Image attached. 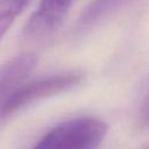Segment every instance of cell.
<instances>
[{
    "label": "cell",
    "instance_id": "cell-6",
    "mask_svg": "<svg viewBox=\"0 0 149 149\" xmlns=\"http://www.w3.org/2000/svg\"><path fill=\"white\" fill-rule=\"evenodd\" d=\"M30 0H0V41Z\"/></svg>",
    "mask_w": 149,
    "mask_h": 149
},
{
    "label": "cell",
    "instance_id": "cell-5",
    "mask_svg": "<svg viewBox=\"0 0 149 149\" xmlns=\"http://www.w3.org/2000/svg\"><path fill=\"white\" fill-rule=\"evenodd\" d=\"M130 0H92V2L83 10L79 16L77 28L79 31H84L102 20L111 16L113 13L122 8Z\"/></svg>",
    "mask_w": 149,
    "mask_h": 149
},
{
    "label": "cell",
    "instance_id": "cell-3",
    "mask_svg": "<svg viewBox=\"0 0 149 149\" xmlns=\"http://www.w3.org/2000/svg\"><path fill=\"white\" fill-rule=\"evenodd\" d=\"M73 0H41L36 10L23 27V37L28 41H43L61 26Z\"/></svg>",
    "mask_w": 149,
    "mask_h": 149
},
{
    "label": "cell",
    "instance_id": "cell-7",
    "mask_svg": "<svg viewBox=\"0 0 149 149\" xmlns=\"http://www.w3.org/2000/svg\"><path fill=\"white\" fill-rule=\"evenodd\" d=\"M142 121L146 126H149V94L144 101L143 112H142Z\"/></svg>",
    "mask_w": 149,
    "mask_h": 149
},
{
    "label": "cell",
    "instance_id": "cell-2",
    "mask_svg": "<svg viewBox=\"0 0 149 149\" xmlns=\"http://www.w3.org/2000/svg\"><path fill=\"white\" fill-rule=\"evenodd\" d=\"M84 78L80 71H68L23 81L6 98L1 108V119H6L21 108L41 99L58 94L77 86Z\"/></svg>",
    "mask_w": 149,
    "mask_h": 149
},
{
    "label": "cell",
    "instance_id": "cell-4",
    "mask_svg": "<svg viewBox=\"0 0 149 149\" xmlns=\"http://www.w3.org/2000/svg\"><path fill=\"white\" fill-rule=\"evenodd\" d=\"M37 63L36 55L31 52L20 54L0 64V121L1 108L9 93L27 80Z\"/></svg>",
    "mask_w": 149,
    "mask_h": 149
},
{
    "label": "cell",
    "instance_id": "cell-1",
    "mask_svg": "<svg viewBox=\"0 0 149 149\" xmlns=\"http://www.w3.org/2000/svg\"><path fill=\"white\" fill-rule=\"evenodd\" d=\"M107 134V125L91 116L64 121L50 129L31 149H97Z\"/></svg>",
    "mask_w": 149,
    "mask_h": 149
}]
</instances>
